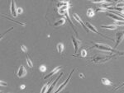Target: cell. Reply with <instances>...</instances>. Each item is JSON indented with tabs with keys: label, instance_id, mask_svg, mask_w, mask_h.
Returning <instances> with one entry per match:
<instances>
[{
	"label": "cell",
	"instance_id": "6da1fadb",
	"mask_svg": "<svg viewBox=\"0 0 124 93\" xmlns=\"http://www.w3.org/2000/svg\"><path fill=\"white\" fill-rule=\"evenodd\" d=\"M117 54H114V53H111V52H106L105 54L104 53L103 54H95L93 58H90L91 61L94 64H101V63H104V62H107V61L110 60L114 57L117 56Z\"/></svg>",
	"mask_w": 124,
	"mask_h": 93
},
{
	"label": "cell",
	"instance_id": "7a4b0ae2",
	"mask_svg": "<svg viewBox=\"0 0 124 93\" xmlns=\"http://www.w3.org/2000/svg\"><path fill=\"white\" fill-rule=\"evenodd\" d=\"M93 45V48H96L98 49H100V50H103L104 52H111V53H114V54H117L118 55H124V52H122V51H118L115 48H112L109 45H105V44H102V43H94V42H91Z\"/></svg>",
	"mask_w": 124,
	"mask_h": 93
},
{
	"label": "cell",
	"instance_id": "3957f363",
	"mask_svg": "<svg viewBox=\"0 0 124 93\" xmlns=\"http://www.w3.org/2000/svg\"><path fill=\"white\" fill-rule=\"evenodd\" d=\"M115 40H116V44L114 48H117V46L123 42V40H124V30H120V31H117V32L115 33Z\"/></svg>",
	"mask_w": 124,
	"mask_h": 93
},
{
	"label": "cell",
	"instance_id": "277c9868",
	"mask_svg": "<svg viewBox=\"0 0 124 93\" xmlns=\"http://www.w3.org/2000/svg\"><path fill=\"white\" fill-rule=\"evenodd\" d=\"M85 25H86V27L89 28V30L90 31H92V32H93V33H95V34H98V35H101V36H103V37H104V38H107V39H108V40H113L112 38H110V37H108V36H106V35H103V34H101L99 31H98L97 30H96L95 28V27L93 25H92L91 23H89V22H85Z\"/></svg>",
	"mask_w": 124,
	"mask_h": 93
},
{
	"label": "cell",
	"instance_id": "5b68a950",
	"mask_svg": "<svg viewBox=\"0 0 124 93\" xmlns=\"http://www.w3.org/2000/svg\"><path fill=\"white\" fill-rule=\"evenodd\" d=\"M75 68H74L73 70L71 71V73H70V75L68 76V78H67V79L65 80V82H64L63 83H62L61 85H60V86L58 87L56 90L55 91H54V92H61L62 90H63L64 88L66 86V85L69 83V82H70V78H71V76H72V74H73V73L75 72Z\"/></svg>",
	"mask_w": 124,
	"mask_h": 93
},
{
	"label": "cell",
	"instance_id": "8992f818",
	"mask_svg": "<svg viewBox=\"0 0 124 93\" xmlns=\"http://www.w3.org/2000/svg\"><path fill=\"white\" fill-rule=\"evenodd\" d=\"M71 40H72V43H73L74 47H75V54H76L78 49H79V46H80V45H81V41L75 38L74 35H71Z\"/></svg>",
	"mask_w": 124,
	"mask_h": 93
},
{
	"label": "cell",
	"instance_id": "52a82bcc",
	"mask_svg": "<svg viewBox=\"0 0 124 93\" xmlns=\"http://www.w3.org/2000/svg\"><path fill=\"white\" fill-rule=\"evenodd\" d=\"M73 16H74V17H75V19L76 20V21H78V22H79V24H80V25L82 26V27H83V28L85 30V31H86V32H87V33H89L90 31H89V28H88V27H86L85 23H84V22H83V21H82L81 18H80V17H79V16H78V15L76 14V13H74V15H73Z\"/></svg>",
	"mask_w": 124,
	"mask_h": 93
},
{
	"label": "cell",
	"instance_id": "ba28073f",
	"mask_svg": "<svg viewBox=\"0 0 124 93\" xmlns=\"http://www.w3.org/2000/svg\"><path fill=\"white\" fill-rule=\"evenodd\" d=\"M17 7L16 6L15 1H14V0H11V5H10V11H11V13H12V15H13V17H16L17 16Z\"/></svg>",
	"mask_w": 124,
	"mask_h": 93
},
{
	"label": "cell",
	"instance_id": "9c48e42d",
	"mask_svg": "<svg viewBox=\"0 0 124 93\" xmlns=\"http://www.w3.org/2000/svg\"><path fill=\"white\" fill-rule=\"evenodd\" d=\"M26 74H27V70L25 69L23 65H21V66L19 67L18 70H17V76L19 78H23L24 76H26Z\"/></svg>",
	"mask_w": 124,
	"mask_h": 93
},
{
	"label": "cell",
	"instance_id": "30bf717a",
	"mask_svg": "<svg viewBox=\"0 0 124 93\" xmlns=\"http://www.w3.org/2000/svg\"><path fill=\"white\" fill-rule=\"evenodd\" d=\"M62 75H63V73H61L60 74L59 76H58V78L55 80V82H53L52 83H51V85L49 86V88H48L47 92H49V93H50V92H54V88L55 87V85H56V83H57L58 81L60 80V78H61V77H62Z\"/></svg>",
	"mask_w": 124,
	"mask_h": 93
},
{
	"label": "cell",
	"instance_id": "8fae6325",
	"mask_svg": "<svg viewBox=\"0 0 124 93\" xmlns=\"http://www.w3.org/2000/svg\"><path fill=\"white\" fill-rule=\"evenodd\" d=\"M62 68V67L61 66H58L56 67L55 68H54L52 71H51L50 73H48L47 75H46L45 77H44V79H47L48 78H50V77H51V76H53V75H55V73H58V72H59L60 70Z\"/></svg>",
	"mask_w": 124,
	"mask_h": 93
},
{
	"label": "cell",
	"instance_id": "7c38bea8",
	"mask_svg": "<svg viewBox=\"0 0 124 93\" xmlns=\"http://www.w3.org/2000/svg\"><path fill=\"white\" fill-rule=\"evenodd\" d=\"M115 3H111V2H106V3H103L101 4V7L105 9H108L110 7H113Z\"/></svg>",
	"mask_w": 124,
	"mask_h": 93
},
{
	"label": "cell",
	"instance_id": "4fadbf2b",
	"mask_svg": "<svg viewBox=\"0 0 124 93\" xmlns=\"http://www.w3.org/2000/svg\"><path fill=\"white\" fill-rule=\"evenodd\" d=\"M65 21H66V19H65V18H61V19H60L59 21H55V22L53 24V26H54V27H60V26H62V25L65 24Z\"/></svg>",
	"mask_w": 124,
	"mask_h": 93
},
{
	"label": "cell",
	"instance_id": "5bb4252c",
	"mask_svg": "<svg viewBox=\"0 0 124 93\" xmlns=\"http://www.w3.org/2000/svg\"><path fill=\"white\" fill-rule=\"evenodd\" d=\"M117 27V25L113 24V25H109V26H101V28L103 29H108V30H116Z\"/></svg>",
	"mask_w": 124,
	"mask_h": 93
},
{
	"label": "cell",
	"instance_id": "9a60e30c",
	"mask_svg": "<svg viewBox=\"0 0 124 93\" xmlns=\"http://www.w3.org/2000/svg\"><path fill=\"white\" fill-rule=\"evenodd\" d=\"M101 82H102V83H103V85H105V86H112V85H113L111 81L108 80V78H102Z\"/></svg>",
	"mask_w": 124,
	"mask_h": 93
},
{
	"label": "cell",
	"instance_id": "2e32d148",
	"mask_svg": "<svg viewBox=\"0 0 124 93\" xmlns=\"http://www.w3.org/2000/svg\"><path fill=\"white\" fill-rule=\"evenodd\" d=\"M64 49H65V46H64V45L62 44V43H59V44L57 45V50H58V52H59V54H62V52L64 51Z\"/></svg>",
	"mask_w": 124,
	"mask_h": 93
},
{
	"label": "cell",
	"instance_id": "e0dca14e",
	"mask_svg": "<svg viewBox=\"0 0 124 93\" xmlns=\"http://www.w3.org/2000/svg\"><path fill=\"white\" fill-rule=\"evenodd\" d=\"M95 14V11L93 9H92V8H89L88 9V11H87V16L89 17H93Z\"/></svg>",
	"mask_w": 124,
	"mask_h": 93
},
{
	"label": "cell",
	"instance_id": "ac0fdd59",
	"mask_svg": "<svg viewBox=\"0 0 124 93\" xmlns=\"http://www.w3.org/2000/svg\"><path fill=\"white\" fill-rule=\"evenodd\" d=\"M26 58H27V65H28V67L29 68H33V64H32V62H31V60L30 59V58L28 57V55H26Z\"/></svg>",
	"mask_w": 124,
	"mask_h": 93
},
{
	"label": "cell",
	"instance_id": "d6986e66",
	"mask_svg": "<svg viewBox=\"0 0 124 93\" xmlns=\"http://www.w3.org/2000/svg\"><path fill=\"white\" fill-rule=\"evenodd\" d=\"M50 83H51V82H48V83H46V85H44L43 87H42V89H41V93L47 92V90H48V88H49V86H49Z\"/></svg>",
	"mask_w": 124,
	"mask_h": 93
},
{
	"label": "cell",
	"instance_id": "ffe728a7",
	"mask_svg": "<svg viewBox=\"0 0 124 93\" xmlns=\"http://www.w3.org/2000/svg\"><path fill=\"white\" fill-rule=\"evenodd\" d=\"M93 3H103L106 2H111V0H92Z\"/></svg>",
	"mask_w": 124,
	"mask_h": 93
},
{
	"label": "cell",
	"instance_id": "44dd1931",
	"mask_svg": "<svg viewBox=\"0 0 124 93\" xmlns=\"http://www.w3.org/2000/svg\"><path fill=\"white\" fill-rule=\"evenodd\" d=\"M114 24L117 26H124V21H114Z\"/></svg>",
	"mask_w": 124,
	"mask_h": 93
},
{
	"label": "cell",
	"instance_id": "7402d4cb",
	"mask_svg": "<svg viewBox=\"0 0 124 93\" xmlns=\"http://www.w3.org/2000/svg\"><path fill=\"white\" fill-rule=\"evenodd\" d=\"M2 17H5V18L8 19V20H10V21H14V22L17 23V24H20V25H22V26H25V24H24V23L19 22V21H15V20H12V19H10L9 17H4V16H2Z\"/></svg>",
	"mask_w": 124,
	"mask_h": 93
},
{
	"label": "cell",
	"instance_id": "603a6c76",
	"mask_svg": "<svg viewBox=\"0 0 124 93\" xmlns=\"http://www.w3.org/2000/svg\"><path fill=\"white\" fill-rule=\"evenodd\" d=\"M39 69H40V71L42 73H45L46 71V66H44V65H41Z\"/></svg>",
	"mask_w": 124,
	"mask_h": 93
},
{
	"label": "cell",
	"instance_id": "cb8c5ba5",
	"mask_svg": "<svg viewBox=\"0 0 124 93\" xmlns=\"http://www.w3.org/2000/svg\"><path fill=\"white\" fill-rule=\"evenodd\" d=\"M86 55H87V51L85 50V49H82L81 50V54H80V56L81 57H86Z\"/></svg>",
	"mask_w": 124,
	"mask_h": 93
},
{
	"label": "cell",
	"instance_id": "d4e9b609",
	"mask_svg": "<svg viewBox=\"0 0 124 93\" xmlns=\"http://www.w3.org/2000/svg\"><path fill=\"white\" fill-rule=\"evenodd\" d=\"M21 49H22V50H23V52L25 53V54L27 52V48L25 46V45H22V46H21Z\"/></svg>",
	"mask_w": 124,
	"mask_h": 93
},
{
	"label": "cell",
	"instance_id": "484cf974",
	"mask_svg": "<svg viewBox=\"0 0 124 93\" xmlns=\"http://www.w3.org/2000/svg\"><path fill=\"white\" fill-rule=\"evenodd\" d=\"M0 86H7L8 84L6 83V82H3V80H1V82H0Z\"/></svg>",
	"mask_w": 124,
	"mask_h": 93
},
{
	"label": "cell",
	"instance_id": "4316f807",
	"mask_svg": "<svg viewBox=\"0 0 124 93\" xmlns=\"http://www.w3.org/2000/svg\"><path fill=\"white\" fill-rule=\"evenodd\" d=\"M23 12V10L22 9L21 7H17V14H21Z\"/></svg>",
	"mask_w": 124,
	"mask_h": 93
},
{
	"label": "cell",
	"instance_id": "83f0119b",
	"mask_svg": "<svg viewBox=\"0 0 124 93\" xmlns=\"http://www.w3.org/2000/svg\"><path fill=\"white\" fill-rule=\"evenodd\" d=\"M116 7H124V3H117Z\"/></svg>",
	"mask_w": 124,
	"mask_h": 93
},
{
	"label": "cell",
	"instance_id": "f1b7e54d",
	"mask_svg": "<svg viewBox=\"0 0 124 93\" xmlns=\"http://www.w3.org/2000/svg\"><path fill=\"white\" fill-rule=\"evenodd\" d=\"M123 86H124V82H123V84H121V85H120V86H117V87H116V88H115V90H118V89H119V88L123 87Z\"/></svg>",
	"mask_w": 124,
	"mask_h": 93
},
{
	"label": "cell",
	"instance_id": "f546056e",
	"mask_svg": "<svg viewBox=\"0 0 124 93\" xmlns=\"http://www.w3.org/2000/svg\"><path fill=\"white\" fill-rule=\"evenodd\" d=\"M59 2H63V3H70V0H58Z\"/></svg>",
	"mask_w": 124,
	"mask_h": 93
},
{
	"label": "cell",
	"instance_id": "4dcf8cb0",
	"mask_svg": "<svg viewBox=\"0 0 124 93\" xmlns=\"http://www.w3.org/2000/svg\"><path fill=\"white\" fill-rule=\"evenodd\" d=\"M25 87H26V86H25V85H22V86H21V89H24Z\"/></svg>",
	"mask_w": 124,
	"mask_h": 93
},
{
	"label": "cell",
	"instance_id": "1f68e13d",
	"mask_svg": "<svg viewBox=\"0 0 124 93\" xmlns=\"http://www.w3.org/2000/svg\"><path fill=\"white\" fill-rule=\"evenodd\" d=\"M114 1H119V0H114Z\"/></svg>",
	"mask_w": 124,
	"mask_h": 93
},
{
	"label": "cell",
	"instance_id": "d6a6232c",
	"mask_svg": "<svg viewBox=\"0 0 124 93\" xmlns=\"http://www.w3.org/2000/svg\"><path fill=\"white\" fill-rule=\"evenodd\" d=\"M89 1H92V0H89Z\"/></svg>",
	"mask_w": 124,
	"mask_h": 93
}]
</instances>
